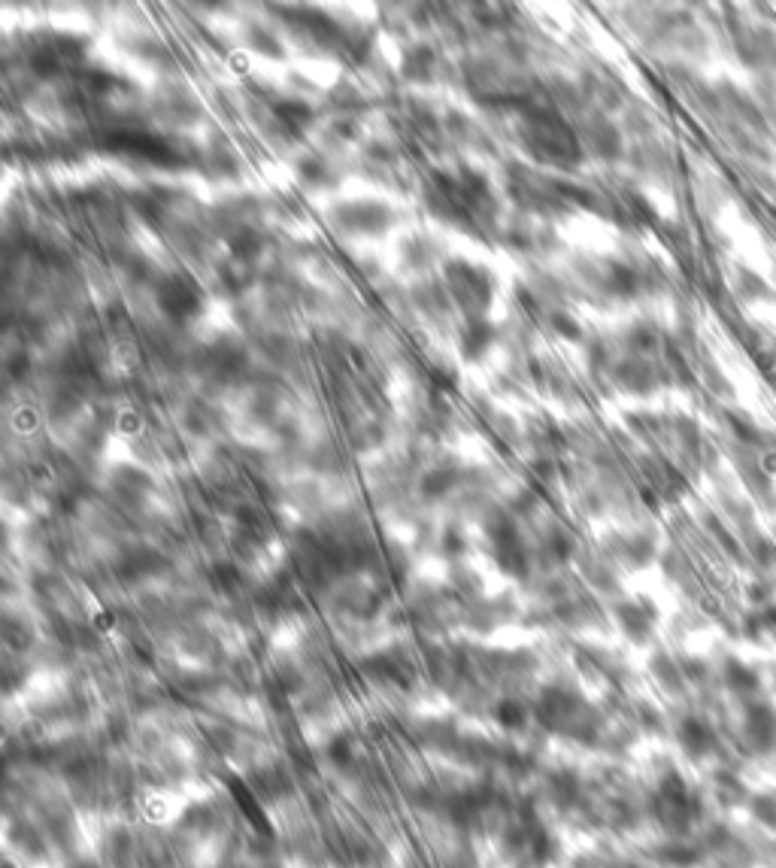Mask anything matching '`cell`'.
Masks as SVG:
<instances>
[{
    "mask_svg": "<svg viewBox=\"0 0 776 868\" xmlns=\"http://www.w3.org/2000/svg\"><path fill=\"white\" fill-rule=\"evenodd\" d=\"M276 116L288 122L292 128H303V125L313 122V113H310V107H303V103H279L276 107Z\"/></svg>",
    "mask_w": 776,
    "mask_h": 868,
    "instance_id": "4",
    "label": "cell"
},
{
    "mask_svg": "<svg viewBox=\"0 0 776 868\" xmlns=\"http://www.w3.org/2000/svg\"><path fill=\"white\" fill-rule=\"evenodd\" d=\"M113 146L122 149V153H137V155H149V158H167L170 155V146H164L158 137H149V134H116Z\"/></svg>",
    "mask_w": 776,
    "mask_h": 868,
    "instance_id": "2",
    "label": "cell"
},
{
    "mask_svg": "<svg viewBox=\"0 0 776 868\" xmlns=\"http://www.w3.org/2000/svg\"><path fill=\"white\" fill-rule=\"evenodd\" d=\"M158 304L164 307V313L170 316V320H191V316L201 310L204 304V294L197 289L191 280H182V276H173V280H167L161 289H158Z\"/></svg>",
    "mask_w": 776,
    "mask_h": 868,
    "instance_id": "1",
    "label": "cell"
},
{
    "mask_svg": "<svg viewBox=\"0 0 776 868\" xmlns=\"http://www.w3.org/2000/svg\"><path fill=\"white\" fill-rule=\"evenodd\" d=\"M489 340H492V329L485 322H470L467 331L461 334V346L470 358H476L479 353H483V349L489 346Z\"/></svg>",
    "mask_w": 776,
    "mask_h": 868,
    "instance_id": "3",
    "label": "cell"
}]
</instances>
